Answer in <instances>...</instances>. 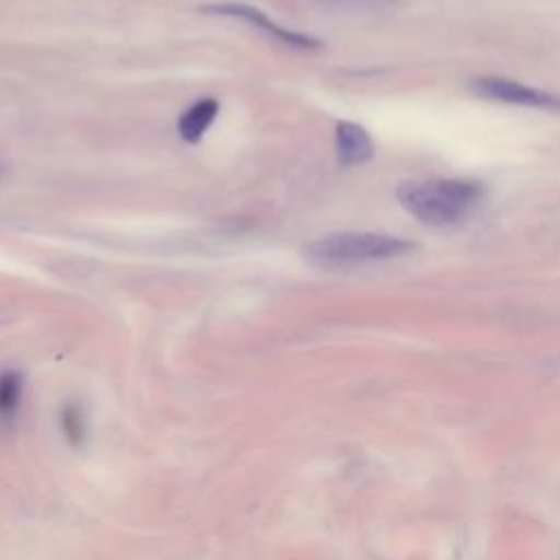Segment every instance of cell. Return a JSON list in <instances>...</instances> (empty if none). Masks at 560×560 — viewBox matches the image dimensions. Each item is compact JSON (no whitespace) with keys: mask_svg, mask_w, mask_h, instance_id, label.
I'll list each match as a JSON object with an SVG mask.
<instances>
[{"mask_svg":"<svg viewBox=\"0 0 560 560\" xmlns=\"http://www.w3.org/2000/svg\"><path fill=\"white\" fill-rule=\"evenodd\" d=\"M328 7L343 11H383L396 7L400 0H322Z\"/></svg>","mask_w":560,"mask_h":560,"instance_id":"cell-9","label":"cell"},{"mask_svg":"<svg viewBox=\"0 0 560 560\" xmlns=\"http://www.w3.org/2000/svg\"><path fill=\"white\" fill-rule=\"evenodd\" d=\"M400 206L424 225H448L466 217L483 197V186L472 179L402 182L396 190Z\"/></svg>","mask_w":560,"mask_h":560,"instance_id":"cell-1","label":"cell"},{"mask_svg":"<svg viewBox=\"0 0 560 560\" xmlns=\"http://www.w3.org/2000/svg\"><path fill=\"white\" fill-rule=\"evenodd\" d=\"M61 429H63L66 438H68L72 444H79V442L83 440V433H85L83 416H81V411H79L74 405H68V407L61 411Z\"/></svg>","mask_w":560,"mask_h":560,"instance_id":"cell-8","label":"cell"},{"mask_svg":"<svg viewBox=\"0 0 560 560\" xmlns=\"http://www.w3.org/2000/svg\"><path fill=\"white\" fill-rule=\"evenodd\" d=\"M219 114V101L208 96V98H199L195 101L188 109L182 112V116L177 118V131L179 138L195 144L203 138V133L208 131V127L214 122Z\"/></svg>","mask_w":560,"mask_h":560,"instance_id":"cell-6","label":"cell"},{"mask_svg":"<svg viewBox=\"0 0 560 560\" xmlns=\"http://www.w3.org/2000/svg\"><path fill=\"white\" fill-rule=\"evenodd\" d=\"M203 13H212V15H223V18H234V20H243L247 24H252L254 28H258L260 33L273 37L276 42L291 46V48H300V50H313L319 48L322 42L313 35L300 33V31H291L289 26L278 24L276 20H271L267 13H262L258 7L245 4V2H217V4H203L201 7Z\"/></svg>","mask_w":560,"mask_h":560,"instance_id":"cell-3","label":"cell"},{"mask_svg":"<svg viewBox=\"0 0 560 560\" xmlns=\"http://www.w3.org/2000/svg\"><path fill=\"white\" fill-rule=\"evenodd\" d=\"M416 243L381 232H330L308 241L304 258L317 267H354L409 254Z\"/></svg>","mask_w":560,"mask_h":560,"instance_id":"cell-2","label":"cell"},{"mask_svg":"<svg viewBox=\"0 0 560 560\" xmlns=\"http://www.w3.org/2000/svg\"><path fill=\"white\" fill-rule=\"evenodd\" d=\"M335 147H337V158L346 166H357L365 164L374 155V142L370 133L350 120H341L335 127Z\"/></svg>","mask_w":560,"mask_h":560,"instance_id":"cell-5","label":"cell"},{"mask_svg":"<svg viewBox=\"0 0 560 560\" xmlns=\"http://www.w3.org/2000/svg\"><path fill=\"white\" fill-rule=\"evenodd\" d=\"M470 90L490 101L499 103H510V105H521V107H534V109H547V112H558L560 114V94L545 92L512 79L503 77H477L470 81Z\"/></svg>","mask_w":560,"mask_h":560,"instance_id":"cell-4","label":"cell"},{"mask_svg":"<svg viewBox=\"0 0 560 560\" xmlns=\"http://www.w3.org/2000/svg\"><path fill=\"white\" fill-rule=\"evenodd\" d=\"M24 392V376L15 370L0 374V418H13Z\"/></svg>","mask_w":560,"mask_h":560,"instance_id":"cell-7","label":"cell"}]
</instances>
